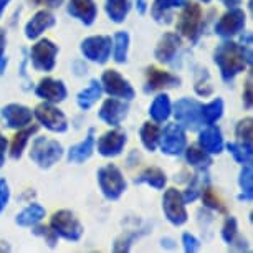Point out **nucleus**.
Instances as JSON below:
<instances>
[{
  "instance_id": "nucleus-1",
  "label": "nucleus",
  "mask_w": 253,
  "mask_h": 253,
  "mask_svg": "<svg viewBox=\"0 0 253 253\" xmlns=\"http://www.w3.org/2000/svg\"><path fill=\"white\" fill-rule=\"evenodd\" d=\"M215 63L220 68L223 81L230 83L238 73H242L247 66L245 56H243L240 46L233 42H225L215 50Z\"/></svg>"
},
{
  "instance_id": "nucleus-2",
  "label": "nucleus",
  "mask_w": 253,
  "mask_h": 253,
  "mask_svg": "<svg viewBox=\"0 0 253 253\" xmlns=\"http://www.w3.org/2000/svg\"><path fill=\"white\" fill-rule=\"evenodd\" d=\"M61 156H63V146L58 141L46 139V137H37L33 141L30 157L42 169H48L56 164L61 159Z\"/></svg>"
},
{
  "instance_id": "nucleus-3",
  "label": "nucleus",
  "mask_w": 253,
  "mask_h": 253,
  "mask_svg": "<svg viewBox=\"0 0 253 253\" xmlns=\"http://www.w3.org/2000/svg\"><path fill=\"white\" fill-rule=\"evenodd\" d=\"M98 182L108 200H118L126 190V180L114 164H108L98 170Z\"/></svg>"
},
{
  "instance_id": "nucleus-4",
  "label": "nucleus",
  "mask_w": 253,
  "mask_h": 253,
  "mask_svg": "<svg viewBox=\"0 0 253 253\" xmlns=\"http://www.w3.org/2000/svg\"><path fill=\"white\" fill-rule=\"evenodd\" d=\"M204 18H202V8L199 3H185L184 10L180 13L177 22V30L180 35L189 38L190 42H197L200 33H202Z\"/></svg>"
},
{
  "instance_id": "nucleus-5",
  "label": "nucleus",
  "mask_w": 253,
  "mask_h": 253,
  "mask_svg": "<svg viewBox=\"0 0 253 253\" xmlns=\"http://www.w3.org/2000/svg\"><path fill=\"white\" fill-rule=\"evenodd\" d=\"M50 227L56 232V235L66 238L70 242H78L83 235V225L76 220V217L70 210H58L53 213Z\"/></svg>"
},
{
  "instance_id": "nucleus-6",
  "label": "nucleus",
  "mask_w": 253,
  "mask_h": 253,
  "mask_svg": "<svg viewBox=\"0 0 253 253\" xmlns=\"http://www.w3.org/2000/svg\"><path fill=\"white\" fill-rule=\"evenodd\" d=\"M162 209H164L166 218L172 225H182L187 222V210H185V202L182 194L177 189H167L162 199Z\"/></svg>"
},
{
  "instance_id": "nucleus-7",
  "label": "nucleus",
  "mask_w": 253,
  "mask_h": 253,
  "mask_svg": "<svg viewBox=\"0 0 253 253\" xmlns=\"http://www.w3.org/2000/svg\"><path fill=\"white\" fill-rule=\"evenodd\" d=\"M200 108L202 104L195 99L190 98H182L175 103L174 116L175 121L179 123V126H184L187 129L194 131L199 127V124L202 123V116H200Z\"/></svg>"
},
{
  "instance_id": "nucleus-8",
  "label": "nucleus",
  "mask_w": 253,
  "mask_h": 253,
  "mask_svg": "<svg viewBox=\"0 0 253 253\" xmlns=\"http://www.w3.org/2000/svg\"><path fill=\"white\" fill-rule=\"evenodd\" d=\"M81 53L89 61L104 65L109 60V55H111V37L98 35L86 38L81 43Z\"/></svg>"
},
{
  "instance_id": "nucleus-9",
  "label": "nucleus",
  "mask_w": 253,
  "mask_h": 253,
  "mask_svg": "<svg viewBox=\"0 0 253 253\" xmlns=\"http://www.w3.org/2000/svg\"><path fill=\"white\" fill-rule=\"evenodd\" d=\"M161 149L167 156H180L187 146V137L179 124H167L164 132H161L159 137Z\"/></svg>"
},
{
  "instance_id": "nucleus-10",
  "label": "nucleus",
  "mask_w": 253,
  "mask_h": 253,
  "mask_svg": "<svg viewBox=\"0 0 253 253\" xmlns=\"http://www.w3.org/2000/svg\"><path fill=\"white\" fill-rule=\"evenodd\" d=\"M35 118L43 124L46 129L53 132H65L68 129V121L66 116L60 111L58 108H55L51 103H42L35 108Z\"/></svg>"
},
{
  "instance_id": "nucleus-11",
  "label": "nucleus",
  "mask_w": 253,
  "mask_h": 253,
  "mask_svg": "<svg viewBox=\"0 0 253 253\" xmlns=\"http://www.w3.org/2000/svg\"><path fill=\"white\" fill-rule=\"evenodd\" d=\"M101 86L109 96L113 98H123V99H132L134 98V89L129 84V81L124 80L116 70H106L101 78Z\"/></svg>"
},
{
  "instance_id": "nucleus-12",
  "label": "nucleus",
  "mask_w": 253,
  "mask_h": 253,
  "mask_svg": "<svg viewBox=\"0 0 253 253\" xmlns=\"http://www.w3.org/2000/svg\"><path fill=\"white\" fill-rule=\"evenodd\" d=\"M56 53H58V46L53 42L45 38L40 40L32 48V63L38 71H51L55 68Z\"/></svg>"
},
{
  "instance_id": "nucleus-13",
  "label": "nucleus",
  "mask_w": 253,
  "mask_h": 253,
  "mask_svg": "<svg viewBox=\"0 0 253 253\" xmlns=\"http://www.w3.org/2000/svg\"><path fill=\"white\" fill-rule=\"evenodd\" d=\"M245 22H247V17L243 10L240 8H230L227 13H223L220 17V20L217 22L215 25V33L218 37H223V38H230L237 33H240L243 28H245Z\"/></svg>"
},
{
  "instance_id": "nucleus-14",
  "label": "nucleus",
  "mask_w": 253,
  "mask_h": 253,
  "mask_svg": "<svg viewBox=\"0 0 253 253\" xmlns=\"http://www.w3.org/2000/svg\"><path fill=\"white\" fill-rule=\"evenodd\" d=\"M127 142L126 132L119 131V129H113L108 131L99 137L98 141V152L104 157H114L119 156L124 149Z\"/></svg>"
},
{
  "instance_id": "nucleus-15",
  "label": "nucleus",
  "mask_w": 253,
  "mask_h": 253,
  "mask_svg": "<svg viewBox=\"0 0 253 253\" xmlns=\"http://www.w3.org/2000/svg\"><path fill=\"white\" fill-rule=\"evenodd\" d=\"M180 80L177 76L167 73V71H162L156 66H149L146 71V93H152V91H159V89L164 88H172V86H179Z\"/></svg>"
},
{
  "instance_id": "nucleus-16",
  "label": "nucleus",
  "mask_w": 253,
  "mask_h": 253,
  "mask_svg": "<svg viewBox=\"0 0 253 253\" xmlns=\"http://www.w3.org/2000/svg\"><path fill=\"white\" fill-rule=\"evenodd\" d=\"M127 111H129L127 103L111 98L103 103L101 109H99V118L109 126H119L124 121V118L127 116Z\"/></svg>"
},
{
  "instance_id": "nucleus-17",
  "label": "nucleus",
  "mask_w": 253,
  "mask_h": 253,
  "mask_svg": "<svg viewBox=\"0 0 253 253\" xmlns=\"http://www.w3.org/2000/svg\"><path fill=\"white\" fill-rule=\"evenodd\" d=\"M37 96L45 99L48 103H60L66 98V86L63 81L55 80V78H45L38 83L35 89Z\"/></svg>"
},
{
  "instance_id": "nucleus-18",
  "label": "nucleus",
  "mask_w": 253,
  "mask_h": 253,
  "mask_svg": "<svg viewBox=\"0 0 253 253\" xmlns=\"http://www.w3.org/2000/svg\"><path fill=\"white\" fill-rule=\"evenodd\" d=\"M56 23L55 15L48 10H40L32 17V20L27 23L25 27V37L28 40H35L43 33L45 30H48Z\"/></svg>"
},
{
  "instance_id": "nucleus-19",
  "label": "nucleus",
  "mask_w": 253,
  "mask_h": 253,
  "mask_svg": "<svg viewBox=\"0 0 253 253\" xmlns=\"http://www.w3.org/2000/svg\"><path fill=\"white\" fill-rule=\"evenodd\" d=\"M180 43L182 42H180V37L177 33H166L159 40L154 51L157 61H161V63H170L175 53H177V50L180 48Z\"/></svg>"
},
{
  "instance_id": "nucleus-20",
  "label": "nucleus",
  "mask_w": 253,
  "mask_h": 253,
  "mask_svg": "<svg viewBox=\"0 0 253 253\" xmlns=\"http://www.w3.org/2000/svg\"><path fill=\"white\" fill-rule=\"evenodd\" d=\"M2 116L5 119L8 127H23L27 124H30L32 121V111L30 108L23 106V104H7L5 108L2 109Z\"/></svg>"
},
{
  "instance_id": "nucleus-21",
  "label": "nucleus",
  "mask_w": 253,
  "mask_h": 253,
  "mask_svg": "<svg viewBox=\"0 0 253 253\" xmlns=\"http://www.w3.org/2000/svg\"><path fill=\"white\" fill-rule=\"evenodd\" d=\"M68 13L81 20L84 25H93L98 15V8L93 0H70Z\"/></svg>"
},
{
  "instance_id": "nucleus-22",
  "label": "nucleus",
  "mask_w": 253,
  "mask_h": 253,
  "mask_svg": "<svg viewBox=\"0 0 253 253\" xmlns=\"http://www.w3.org/2000/svg\"><path fill=\"white\" fill-rule=\"evenodd\" d=\"M199 146L202 147L204 151H207L209 154H220L223 151V137H222L220 129L210 124L207 129L200 131Z\"/></svg>"
},
{
  "instance_id": "nucleus-23",
  "label": "nucleus",
  "mask_w": 253,
  "mask_h": 253,
  "mask_svg": "<svg viewBox=\"0 0 253 253\" xmlns=\"http://www.w3.org/2000/svg\"><path fill=\"white\" fill-rule=\"evenodd\" d=\"M94 151V129L88 131V136L84 141H81L80 144H76L73 147H70L68 151V161L73 162V164H81V162L88 161L91 157Z\"/></svg>"
},
{
  "instance_id": "nucleus-24",
  "label": "nucleus",
  "mask_w": 253,
  "mask_h": 253,
  "mask_svg": "<svg viewBox=\"0 0 253 253\" xmlns=\"http://www.w3.org/2000/svg\"><path fill=\"white\" fill-rule=\"evenodd\" d=\"M187 0H154L152 5V17L159 23H170L172 22V8L184 7Z\"/></svg>"
},
{
  "instance_id": "nucleus-25",
  "label": "nucleus",
  "mask_w": 253,
  "mask_h": 253,
  "mask_svg": "<svg viewBox=\"0 0 253 253\" xmlns=\"http://www.w3.org/2000/svg\"><path fill=\"white\" fill-rule=\"evenodd\" d=\"M104 10H106L109 20L121 23L126 20L127 13L131 10V0H106Z\"/></svg>"
},
{
  "instance_id": "nucleus-26",
  "label": "nucleus",
  "mask_w": 253,
  "mask_h": 253,
  "mask_svg": "<svg viewBox=\"0 0 253 253\" xmlns=\"http://www.w3.org/2000/svg\"><path fill=\"white\" fill-rule=\"evenodd\" d=\"M170 111H172V104H170V99L167 94H159V96L152 101L151 108H149L151 118L154 119L156 123L167 121L170 116Z\"/></svg>"
},
{
  "instance_id": "nucleus-27",
  "label": "nucleus",
  "mask_w": 253,
  "mask_h": 253,
  "mask_svg": "<svg viewBox=\"0 0 253 253\" xmlns=\"http://www.w3.org/2000/svg\"><path fill=\"white\" fill-rule=\"evenodd\" d=\"M101 93H103L101 83H99L98 80H93L91 83H89V86L84 88L83 91L78 94V106L86 111V109L91 108L93 104L101 98Z\"/></svg>"
},
{
  "instance_id": "nucleus-28",
  "label": "nucleus",
  "mask_w": 253,
  "mask_h": 253,
  "mask_svg": "<svg viewBox=\"0 0 253 253\" xmlns=\"http://www.w3.org/2000/svg\"><path fill=\"white\" fill-rule=\"evenodd\" d=\"M43 217H45V209L38 204H32L18 213L17 223L20 227H32V225H37Z\"/></svg>"
},
{
  "instance_id": "nucleus-29",
  "label": "nucleus",
  "mask_w": 253,
  "mask_h": 253,
  "mask_svg": "<svg viewBox=\"0 0 253 253\" xmlns=\"http://www.w3.org/2000/svg\"><path fill=\"white\" fill-rule=\"evenodd\" d=\"M167 182V177L164 170H161L159 167H149L144 172L139 174V177L136 179V184H149L154 189H164Z\"/></svg>"
},
{
  "instance_id": "nucleus-30",
  "label": "nucleus",
  "mask_w": 253,
  "mask_h": 253,
  "mask_svg": "<svg viewBox=\"0 0 253 253\" xmlns=\"http://www.w3.org/2000/svg\"><path fill=\"white\" fill-rule=\"evenodd\" d=\"M38 129V126H32V127H27L23 131H18L15 136H13V141H12V149H10V156L12 159H20L22 154H23V149H25L28 139L32 137V134H35Z\"/></svg>"
},
{
  "instance_id": "nucleus-31",
  "label": "nucleus",
  "mask_w": 253,
  "mask_h": 253,
  "mask_svg": "<svg viewBox=\"0 0 253 253\" xmlns=\"http://www.w3.org/2000/svg\"><path fill=\"white\" fill-rule=\"evenodd\" d=\"M141 134V141L142 144L147 151H156L157 144H159V137H161V129L159 126H156V124L152 123H144L139 131Z\"/></svg>"
},
{
  "instance_id": "nucleus-32",
  "label": "nucleus",
  "mask_w": 253,
  "mask_h": 253,
  "mask_svg": "<svg viewBox=\"0 0 253 253\" xmlns=\"http://www.w3.org/2000/svg\"><path fill=\"white\" fill-rule=\"evenodd\" d=\"M185 159L190 166L199 167V169H205L212 164V157L207 151H204L202 147L197 146H190L187 151H185Z\"/></svg>"
},
{
  "instance_id": "nucleus-33",
  "label": "nucleus",
  "mask_w": 253,
  "mask_h": 253,
  "mask_svg": "<svg viewBox=\"0 0 253 253\" xmlns=\"http://www.w3.org/2000/svg\"><path fill=\"white\" fill-rule=\"evenodd\" d=\"M222 114H223V101L220 98H217V99H213L212 103H209V104H205V106L200 108V116H202V121L205 124H213V123H217L218 119L222 118Z\"/></svg>"
},
{
  "instance_id": "nucleus-34",
  "label": "nucleus",
  "mask_w": 253,
  "mask_h": 253,
  "mask_svg": "<svg viewBox=\"0 0 253 253\" xmlns=\"http://www.w3.org/2000/svg\"><path fill=\"white\" fill-rule=\"evenodd\" d=\"M238 184H240V187H242V194L238 195V200L250 202L252 197H253V172H252V166L250 164H247L242 169Z\"/></svg>"
},
{
  "instance_id": "nucleus-35",
  "label": "nucleus",
  "mask_w": 253,
  "mask_h": 253,
  "mask_svg": "<svg viewBox=\"0 0 253 253\" xmlns=\"http://www.w3.org/2000/svg\"><path fill=\"white\" fill-rule=\"evenodd\" d=\"M129 48V35L126 32H118L114 35V60L118 63H124Z\"/></svg>"
},
{
  "instance_id": "nucleus-36",
  "label": "nucleus",
  "mask_w": 253,
  "mask_h": 253,
  "mask_svg": "<svg viewBox=\"0 0 253 253\" xmlns=\"http://www.w3.org/2000/svg\"><path fill=\"white\" fill-rule=\"evenodd\" d=\"M228 151L232 152V156L235 157L237 162H240V164H252V146H245L242 144V142H232V144H228Z\"/></svg>"
},
{
  "instance_id": "nucleus-37",
  "label": "nucleus",
  "mask_w": 253,
  "mask_h": 253,
  "mask_svg": "<svg viewBox=\"0 0 253 253\" xmlns=\"http://www.w3.org/2000/svg\"><path fill=\"white\" fill-rule=\"evenodd\" d=\"M252 129H253V119L245 118L237 124L235 134L238 137V141L245 146H252Z\"/></svg>"
},
{
  "instance_id": "nucleus-38",
  "label": "nucleus",
  "mask_w": 253,
  "mask_h": 253,
  "mask_svg": "<svg viewBox=\"0 0 253 253\" xmlns=\"http://www.w3.org/2000/svg\"><path fill=\"white\" fill-rule=\"evenodd\" d=\"M202 200H204L205 207H209V209H212V210H217V212H222V213L227 212L225 207H223L222 202H220V199L217 197L215 192H213V190L210 189L209 185L202 189Z\"/></svg>"
},
{
  "instance_id": "nucleus-39",
  "label": "nucleus",
  "mask_w": 253,
  "mask_h": 253,
  "mask_svg": "<svg viewBox=\"0 0 253 253\" xmlns=\"http://www.w3.org/2000/svg\"><path fill=\"white\" fill-rule=\"evenodd\" d=\"M35 235L45 238L46 243H48L50 248H55L56 247V242H58V235H56V232L53 230L51 227H45V225H37L35 228L32 230Z\"/></svg>"
},
{
  "instance_id": "nucleus-40",
  "label": "nucleus",
  "mask_w": 253,
  "mask_h": 253,
  "mask_svg": "<svg viewBox=\"0 0 253 253\" xmlns=\"http://www.w3.org/2000/svg\"><path fill=\"white\" fill-rule=\"evenodd\" d=\"M200 190H202V179H200V175H194L192 182H190V185L187 187V190H185V194L182 195L184 202H194L195 199L199 197Z\"/></svg>"
},
{
  "instance_id": "nucleus-41",
  "label": "nucleus",
  "mask_w": 253,
  "mask_h": 253,
  "mask_svg": "<svg viewBox=\"0 0 253 253\" xmlns=\"http://www.w3.org/2000/svg\"><path fill=\"white\" fill-rule=\"evenodd\" d=\"M237 230H238V227H237L235 217H228L225 220V223H223V228H222V238L228 243V245H232L233 240H235Z\"/></svg>"
},
{
  "instance_id": "nucleus-42",
  "label": "nucleus",
  "mask_w": 253,
  "mask_h": 253,
  "mask_svg": "<svg viewBox=\"0 0 253 253\" xmlns=\"http://www.w3.org/2000/svg\"><path fill=\"white\" fill-rule=\"evenodd\" d=\"M240 50L245 56L247 65H252V33H243L240 37Z\"/></svg>"
},
{
  "instance_id": "nucleus-43",
  "label": "nucleus",
  "mask_w": 253,
  "mask_h": 253,
  "mask_svg": "<svg viewBox=\"0 0 253 253\" xmlns=\"http://www.w3.org/2000/svg\"><path fill=\"white\" fill-rule=\"evenodd\" d=\"M141 233H129V235H123L121 238H118L116 243H114V252H127L131 248V243L134 238L139 237Z\"/></svg>"
},
{
  "instance_id": "nucleus-44",
  "label": "nucleus",
  "mask_w": 253,
  "mask_h": 253,
  "mask_svg": "<svg viewBox=\"0 0 253 253\" xmlns=\"http://www.w3.org/2000/svg\"><path fill=\"white\" fill-rule=\"evenodd\" d=\"M182 243H184V250L187 253H195L200 248L199 240L190 233H184L182 235Z\"/></svg>"
},
{
  "instance_id": "nucleus-45",
  "label": "nucleus",
  "mask_w": 253,
  "mask_h": 253,
  "mask_svg": "<svg viewBox=\"0 0 253 253\" xmlns=\"http://www.w3.org/2000/svg\"><path fill=\"white\" fill-rule=\"evenodd\" d=\"M8 199H10V190H8V184L5 179H0V212L7 207Z\"/></svg>"
},
{
  "instance_id": "nucleus-46",
  "label": "nucleus",
  "mask_w": 253,
  "mask_h": 253,
  "mask_svg": "<svg viewBox=\"0 0 253 253\" xmlns=\"http://www.w3.org/2000/svg\"><path fill=\"white\" fill-rule=\"evenodd\" d=\"M243 104L247 109L252 108V75H248L245 83V93H243Z\"/></svg>"
},
{
  "instance_id": "nucleus-47",
  "label": "nucleus",
  "mask_w": 253,
  "mask_h": 253,
  "mask_svg": "<svg viewBox=\"0 0 253 253\" xmlns=\"http://www.w3.org/2000/svg\"><path fill=\"white\" fill-rule=\"evenodd\" d=\"M5 151H7V139L0 134V167L5 164Z\"/></svg>"
},
{
  "instance_id": "nucleus-48",
  "label": "nucleus",
  "mask_w": 253,
  "mask_h": 253,
  "mask_svg": "<svg viewBox=\"0 0 253 253\" xmlns=\"http://www.w3.org/2000/svg\"><path fill=\"white\" fill-rule=\"evenodd\" d=\"M5 43H7V35H5V30L0 27V56L3 55V50H5Z\"/></svg>"
},
{
  "instance_id": "nucleus-49",
  "label": "nucleus",
  "mask_w": 253,
  "mask_h": 253,
  "mask_svg": "<svg viewBox=\"0 0 253 253\" xmlns=\"http://www.w3.org/2000/svg\"><path fill=\"white\" fill-rule=\"evenodd\" d=\"M136 8L141 15H144L147 10V0H136Z\"/></svg>"
},
{
  "instance_id": "nucleus-50",
  "label": "nucleus",
  "mask_w": 253,
  "mask_h": 253,
  "mask_svg": "<svg viewBox=\"0 0 253 253\" xmlns=\"http://www.w3.org/2000/svg\"><path fill=\"white\" fill-rule=\"evenodd\" d=\"M220 2H222L225 7H228V8H235L237 5H240L242 0H220Z\"/></svg>"
},
{
  "instance_id": "nucleus-51",
  "label": "nucleus",
  "mask_w": 253,
  "mask_h": 253,
  "mask_svg": "<svg viewBox=\"0 0 253 253\" xmlns=\"http://www.w3.org/2000/svg\"><path fill=\"white\" fill-rule=\"evenodd\" d=\"M7 63H8V58L7 56H0V75H3V71L7 68Z\"/></svg>"
},
{
  "instance_id": "nucleus-52",
  "label": "nucleus",
  "mask_w": 253,
  "mask_h": 253,
  "mask_svg": "<svg viewBox=\"0 0 253 253\" xmlns=\"http://www.w3.org/2000/svg\"><path fill=\"white\" fill-rule=\"evenodd\" d=\"M61 3H63V0H46V5L51 8H58Z\"/></svg>"
},
{
  "instance_id": "nucleus-53",
  "label": "nucleus",
  "mask_w": 253,
  "mask_h": 253,
  "mask_svg": "<svg viewBox=\"0 0 253 253\" xmlns=\"http://www.w3.org/2000/svg\"><path fill=\"white\" fill-rule=\"evenodd\" d=\"M8 3H10V0H0V17L3 15V12H5Z\"/></svg>"
},
{
  "instance_id": "nucleus-54",
  "label": "nucleus",
  "mask_w": 253,
  "mask_h": 253,
  "mask_svg": "<svg viewBox=\"0 0 253 253\" xmlns=\"http://www.w3.org/2000/svg\"><path fill=\"white\" fill-rule=\"evenodd\" d=\"M42 2V0H33V3H40Z\"/></svg>"
},
{
  "instance_id": "nucleus-55",
  "label": "nucleus",
  "mask_w": 253,
  "mask_h": 253,
  "mask_svg": "<svg viewBox=\"0 0 253 253\" xmlns=\"http://www.w3.org/2000/svg\"><path fill=\"white\" fill-rule=\"evenodd\" d=\"M200 2H205V3H209V2H210V0H200Z\"/></svg>"
}]
</instances>
